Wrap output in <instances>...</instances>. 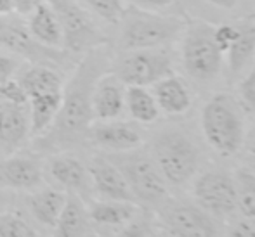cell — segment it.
Here are the masks:
<instances>
[{
	"label": "cell",
	"instance_id": "obj_1",
	"mask_svg": "<svg viewBox=\"0 0 255 237\" xmlns=\"http://www.w3.org/2000/svg\"><path fill=\"white\" fill-rule=\"evenodd\" d=\"M111 68L106 52L98 49L87 50L85 57L78 61L75 75L63 90L61 107L45 137L37 141L40 151H54L70 147L87 137V132L94 120L92 92L98 80Z\"/></svg>",
	"mask_w": 255,
	"mask_h": 237
},
{
	"label": "cell",
	"instance_id": "obj_2",
	"mask_svg": "<svg viewBox=\"0 0 255 237\" xmlns=\"http://www.w3.org/2000/svg\"><path fill=\"white\" fill-rule=\"evenodd\" d=\"M120 50L158 49L170 44L184 30V23L175 16H161L139 7H125L120 16Z\"/></svg>",
	"mask_w": 255,
	"mask_h": 237
},
{
	"label": "cell",
	"instance_id": "obj_3",
	"mask_svg": "<svg viewBox=\"0 0 255 237\" xmlns=\"http://www.w3.org/2000/svg\"><path fill=\"white\" fill-rule=\"evenodd\" d=\"M108 159L120 170L135 203L149 208H160L168 201V187L151 154L132 149L125 153H111Z\"/></svg>",
	"mask_w": 255,
	"mask_h": 237
},
{
	"label": "cell",
	"instance_id": "obj_4",
	"mask_svg": "<svg viewBox=\"0 0 255 237\" xmlns=\"http://www.w3.org/2000/svg\"><path fill=\"white\" fill-rule=\"evenodd\" d=\"M202 130L208 146L221 156H233L242 149L245 141L243 118L231 95L217 94L205 104Z\"/></svg>",
	"mask_w": 255,
	"mask_h": 237
},
{
	"label": "cell",
	"instance_id": "obj_5",
	"mask_svg": "<svg viewBox=\"0 0 255 237\" xmlns=\"http://www.w3.org/2000/svg\"><path fill=\"white\" fill-rule=\"evenodd\" d=\"M151 158L167 185L174 187L188 184L200 164L198 147L181 130H163L154 135Z\"/></svg>",
	"mask_w": 255,
	"mask_h": 237
},
{
	"label": "cell",
	"instance_id": "obj_6",
	"mask_svg": "<svg viewBox=\"0 0 255 237\" xmlns=\"http://www.w3.org/2000/svg\"><path fill=\"white\" fill-rule=\"evenodd\" d=\"M0 45L10 52L23 56L30 63L42 66L68 68L70 64L77 63V54L66 49L57 50V47H47L40 44L37 38H33L26 24L16 17H10V14L0 16Z\"/></svg>",
	"mask_w": 255,
	"mask_h": 237
},
{
	"label": "cell",
	"instance_id": "obj_7",
	"mask_svg": "<svg viewBox=\"0 0 255 237\" xmlns=\"http://www.w3.org/2000/svg\"><path fill=\"white\" fill-rule=\"evenodd\" d=\"M222 56L214 40V26L202 21L189 24L182 45V64L193 80L200 83L214 80L221 73Z\"/></svg>",
	"mask_w": 255,
	"mask_h": 237
},
{
	"label": "cell",
	"instance_id": "obj_8",
	"mask_svg": "<svg viewBox=\"0 0 255 237\" xmlns=\"http://www.w3.org/2000/svg\"><path fill=\"white\" fill-rule=\"evenodd\" d=\"M63 31V45L73 54L87 52L108 44L106 35L77 0H47Z\"/></svg>",
	"mask_w": 255,
	"mask_h": 237
},
{
	"label": "cell",
	"instance_id": "obj_9",
	"mask_svg": "<svg viewBox=\"0 0 255 237\" xmlns=\"http://www.w3.org/2000/svg\"><path fill=\"white\" fill-rule=\"evenodd\" d=\"M113 75L128 87H149L161 78L174 75V63L168 50H130L111 64Z\"/></svg>",
	"mask_w": 255,
	"mask_h": 237
},
{
	"label": "cell",
	"instance_id": "obj_10",
	"mask_svg": "<svg viewBox=\"0 0 255 237\" xmlns=\"http://www.w3.org/2000/svg\"><path fill=\"white\" fill-rule=\"evenodd\" d=\"M163 231L172 237H219L215 218L189 203H165L160 208Z\"/></svg>",
	"mask_w": 255,
	"mask_h": 237
},
{
	"label": "cell",
	"instance_id": "obj_11",
	"mask_svg": "<svg viewBox=\"0 0 255 237\" xmlns=\"http://www.w3.org/2000/svg\"><path fill=\"white\" fill-rule=\"evenodd\" d=\"M196 204L212 217H228L236 211L235 178L221 170L205 171L193 187Z\"/></svg>",
	"mask_w": 255,
	"mask_h": 237
},
{
	"label": "cell",
	"instance_id": "obj_12",
	"mask_svg": "<svg viewBox=\"0 0 255 237\" xmlns=\"http://www.w3.org/2000/svg\"><path fill=\"white\" fill-rule=\"evenodd\" d=\"M91 175L92 187L98 190V194L108 201H127L135 203L134 194L130 192L124 175L120 173L117 166L108 159L106 156H98L91 161L87 166Z\"/></svg>",
	"mask_w": 255,
	"mask_h": 237
},
{
	"label": "cell",
	"instance_id": "obj_13",
	"mask_svg": "<svg viewBox=\"0 0 255 237\" xmlns=\"http://www.w3.org/2000/svg\"><path fill=\"white\" fill-rule=\"evenodd\" d=\"M30 134L28 106H17L0 99V154H10Z\"/></svg>",
	"mask_w": 255,
	"mask_h": 237
},
{
	"label": "cell",
	"instance_id": "obj_14",
	"mask_svg": "<svg viewBox=\"0 0 255 237\" xmlns=\"http://www.w3.org/2000/svg\"><path fill=\"white\" fill-rule=\"evenodd\" d=\"M87 137L96 146L103 147L111 153H125V151L137 149L142 144V135L137 127L124 121H111L91 127Z\"/></svg>",
	"mask_w": 255,
	"mask_h": 237
},
{
	"label": "cell",
	"instance_id": "obj_15",
	"mask_svg": "<svg viewBox=\"0 0 255 237\" xmlns=\"http://www.w3.org/2000/svg\"><path fill=\"white\" fill-rule=\"evenodd\" d=\"M125 109L124 83L115 75H103L92 92V111L94 118L103 121L117 120Z\"/></svg>",
	"mask_w": 255,
	"mask_h": 237
},
{
	"label": "cell",
	"instance_id": "obj_16",
	"mask_svg": "<svg viewBox=\"0 0 255 237\" xmlns=\"http://www.w3.org/2000/svg\"><path fill=\"white\" fill-rule=\"evenodd\" d=\"M42 184V168L31 158H9L0 161V187L35 189Z\"/></svg>",
	"mask_w": 255,
	"mask_h": 237
},
{
	"label": "cell",
	"instance_id": "obj_17",
	"mask_svg": "<svg viewBox=\"0 0 255 237\" xmlns=\"http://www.w3.org/2000/svg\"><path fill=\"white\" fill-rule=\"evenodd\" d=\"M153 97L156 100L160 111L172 116L184 114L191 107V94L184 81L175 75L161 78L153 85Z\"/></svg>",
	"mask_w": 255,
	"mask_h": 237
},
{
	"label": "cell",
	"instance_id": "obj_18",
	"mask_svg": "<svg viewBox=\"0 0 255 237\" xmlns=\"http://www.w3.org/2000/svg\"><path fill=\"white\" fill-rule=\"evenodd\" d=\"M49 171H51L54 180L59 182L68 190H73L75 194H82V196L91 194L92 180L89 170L75 158H52L51 163H49Z\"/></svg>",
	"mask_w": 255,
	"mask_h": 237
},
{
	"label": "cell",
	"instance_id": "obj_19",
	"mask_svg": "<svg viewBox=\"0 0 255 237\" xmlns=\"http://www.w3.org/2000/svg\"><path fill=\"white\" fill-rule=\"evenodd\" d=\"M19 85L26 92L28 99L35 95L45 94H61L63 92V78L51 66H42V64H33L31 68L21 71Z\"/></svg>",
	"mask_w": 255,
	"mask_h": 237
},
{
	"label": "cell",
	"instance_id": "obj_20",
	"mask_svg": "<svg viewBox=\"0 0 255 237\" xmlns=\"http://www.w3.org/2000/svg\"><path fill=\"white\" fill-rule=\"evenodd\" d=\"M26 26L30 30V33L33 35V38H37L40 44L47 45V47H59V45H63L61 24L49 3L42 2L31 10Z\"/></svg>",
	"mask_w": 255,
	"mask_h": 237
},
{
	"label": "cell",
	"instance_id": "obj_21",
	"mask_svg": "<svg viewBox=\"0 0 255 237\" xmlns=\"http://www.w3.org/2000/svg\"><path fill=\"white\" fill-rule=\"evenodd\" d=\"M56 237H85L89 231V211L75 192L66 196L59 218L56 222Z\"/></svg>",
	"mask_w": 255,
	"mask_h": 237
},
{
	"label": "cell",
	"instance_id": "obj_22",
	"mask_svg": "<svg viewBox=\"0 0 255 237\" xmlns=\"http://www.w3.org/2000/svg\"><path fill=\"white\" fill-rule=\"evenodd\" d=\"M61 99H63V92L61 94L35 95L28 99V104H30V109H28L30 134L33 137H40L51 128L61 107Z\"/></svg>",
	"mask_w": 255,
	"mask_h": 237
},
{
	"label": "cell",
	"instance_id": "obj_23",
	"mask_svg": "<svg viewBox=\"0 0 255 237\" xmlns=\"http://www.w3.org/2000/svg\"><path fill=\"white\" fill-rule=\"evenodd\" d=\"M137 213L139 208L135 206V203L106 199L92 204V208L89 210V218L99 225H106V227H124Z\"/></svg>",
	"mask_w": 255,
	"mask_h": 237
},
{
	"label": "cell",
	"instance_id": "obj_24",
	"mask_svg": "<svg viewBox=\"0 0 255 237\" xmlns=\"http://www.w3.org/2000/svg\"><path fill=\"white\" fill-rule=\"evenodd\" d=\"M26 203L35 220L40 222L45 227H56V222L63 211L64 203H66V196L63 192L47 189L30 196Z\"/></svg>",
	"mask_w": 255,
	"mask_h": 237
},
{
	"label": "cell",
	"instance_id": "obj_25",
	"mask_svg": "<svg viewBox=\"0 0 255 237\" xmlns=\"http://www.w3.org/2000/svg\"><path fill=\"white\" fill-rule=\"evenodd\" d=\"M229 71L233 75H238L245 70L250 59L255 54V26L250 23H243L238 26V37L231 44L228 52Z\"/></svg>",
	"mask_w": 255,
	"mask_h": 237
},
{
	"label": "cell",
	"instance_id": "obj_26",
	"mask_svg": "<svg viewBox=\"0 0 255 237\" xmlns=\"http://www.w3.org/2000/svg\"><path fill=\"white\" fill-rule=\"evenodd\" d=\"M125 107L139 123H154L160 116V107L146 87H128L125 90Z\"/></svg>",
	"mask_w": 255,
	"mask_h": 237
},
{
	"label": "cell",
	"instance_id": "obj_27",
	"mask_svg": "<svg viewBox=\"0 0 255 237\" xmlns=\"http://www.w3.org/2000/svg\"><path fill=\"white\" fill-rule=\"evenodd\" d=\"M236 210L247 218H255V173L249 168L235 171Z\"/></svg>",
	"mask_w": 255,
	"mask_h": 237
},
{
	"label": "cell",
	"instance_id": "obj_28",
	"mask_svg": "<svg viewBox=\"0 0 255 237\" xmlns=\"http://www.w3.org/2000/svg\"><path fill=\"white\" fill-rule=\"evenodd\" d=\"M92 12L98 14L101 19L111 24H118L120 16L124 12V0H84Z\"/></svg>",
	"mask_w": 255,
	"mask_h": 237
},
{
	"label": "cell",
	"instance_id": "obj_29",
	"mask_svg": "<svg viewBox=\"0 0 255 237\" xmlns=\"http://www.w3.org/2000/svg\"><path fill=\"white\" fill-rule=\"evenodd\" d=\"M151 232H153V220L148 213H144V215H135L113 237H149Z\"/></svg>",
	"mask_w": 255,
	"mask_h": 237
},
{
	"label": "cell",
	"instance_id": "obj_30",
	"mask_svg": "<svg viewBox=\"0 0 255 237\" xmlns=\"http://www.w3.org/2000/svg\"><path fill=\"white\" fill-rule=\"evenodd\" d=\"M0 237H33V234L19 217L0 215Z\"/></svg>",
	"mask_w": 255,
	"mask_h": 237
},
{
	"label": "cell",
	"instance_id": "obj_31",
	"mask_svg": "<svg viewBox=\"0 0 255 237\" xmlns=\"http://www.w3.org/2000/svg\"><path fill=\"white\" fill-rule=\"evenodd\" d=\"M238 94L243 109L247 113H255V64L249 71V75L243 78L242 83H240Z\"/></svg>",
	"mask_w": 255,
	"mask_h": 237
},
{
	"label": "cell",
	"instance_id": "obj_32",
	"mask_svg": "<svg viewBox=\"0 0 255 237\" xmlns=\"http://www.w3.org/2000/svg\"><path fill=\"white\" fill-rule=\"evenodd\" d=\"M0 99L7 100L10 104H17V106H28V95L19 85V81H3L0 85Z\"/></svg>",
	"mask_w": 255,
	"mask_h": 237
},
{
	"label": "cell",
	"instance_id": "obj_33",
	"mask_svg": "<svg viewBox=\"0 0 255 237\" xmlns=\"http://www.w3.org/2000/svg\"><path fill=\"white\" fill-rule=\"evenodd\" d=\"M236 37H238V26H233V24H222V26L214 28V40H215V44H217V47L222 54L228 52Z\"/></svg>",
	"mask_w": 255,
	"mask_h": 237
},
{
	"label": "cell",
	"instance_id": "obj_34",
	"mask_svg": "<svg viewBox=\"0 0 255 237\" xmlns=\"http://www.w3.org/2000/svg\"><path fill=\"white\" fill-rule=\"evenodd\" d=\"M228 237H255V218L243 217L229 229Z\"/></svg>",
	"mask_w": 255,
	"mask_h": 237
},
{
	"label": "cell",
	"instance_id": "obj_35",
	"mask_svg": "<svg viewBox=\"0 0 255 237\" xmlns=\"http://www.w3.org/2000/svg\"><path fill=\"white\" fill-rule=\"evenodd\" d=\"M135 7L144 10H161V9H168V7L179 5L181 0H130Z\"/></svg>",
	"mask_w": 255,
	"mask_h": 237
},
{
	"label": "cell",
	"instance_id": "obj_36",
	"mask_svg": "<svg viewBox=\"0 0 255 237\" xmlns=\"http://www.w3.org/2000/svg\"><path fill=\"white\" fill-rule=\"evenodd\" d=\"M17 61L12 59V57L9 56H0V85L3 83V81L10 80V77L14 75V71L17 70Z\"/></svg>",
	"mask_w": 255,
	"mask_h": 237
},
{
	"label": "cell",
	"instance_id": "obj_37",
	"mask_svg": "<svg viewBox=\"0 0 255 237\" xmlns=\"http://www.w3.org/2000/svg\"><path fill=\"white\" fill-rule=\"evenodd\" d=\"M14 10L19 14H31V10L42 3V0H12Z\"/></svg>",
	"mask_w": 255,
	"mask_h": 237
},
{
	"label": "cell",
	"instance_id": "obj_38",
	"mask_svg": "<svg viewBox=\"0 0 255 237\" xmlns=\"http://www.w3.org/2000/svg\"><path fill=\"white\" fill-rule=\"evenodd\" d=\"M243 144H245L249 154H255V125L252 127V130L245 135V141H243Z\"/></svg>",
	"mask_w": 255,
	"mask_h": 237
},
{
	"label": "cell",
	"instance_id": "obj_39",
	"mask_svg": "<svg viewBox=\"0 0 255 237\" xmlns=\"http://www.w3.org/2000/svg\"><path fill=\"white\" fill-rule=\"evenodd\" d=\"M14 12L12 0H0V16H9Z\"/></svg>",
	"mask_w": 255,
	"mask_h": 237
},
{
	"label": "cell",
	"instance_id": "obj_40",
	"mask_svg": "<svg viewBox=\"0 0 255 237\" xmlns=\"http://www.w3.org/2000/svg\"><path fill=\"white\" fill-rule=\"evenodd\" d=\"M208 2L221 7V9H233L236 5V0H208Z\"/></svg>",
	"mask_w": 255,
	"mask_h": 237
},
{
	"label": "cell",
	"instance_id": "obj_41",
	"mask_svg": "<svg viewBox=\"0 0 255 237\" xmlns=\"http://www.w3.org/2000/svg\"><path fill=\"white\" fill-rule=\"evenodd\" d=\"M7 203H9V197H7V194L0 189V210H3V208L7 206Z\"/></svg>",
	"mask_w": 255,
	"mask_h": 237
},
{
	"label": "cell",
	"instance_id": "obj_42",
	"mask_svg": "<svg viewBox=\"0 0 255 237\" xmlns=\"http://www.w3.org/2000/svg\"><path fill=\"white\" fill-rule=\"evenodd\" d=\"M247 168L252 170L255 173V154H249V159H247Z\"/></svg>",
	"mask_w": 255,
	"mask_h": 237
},
{
	"label": "cell",
	"instance_id": "obj_43",
	"mask_svg": "<svg viewBox=\"0 0 255 237\" xmlns=\"http://www.w3.org/2000/svg\"><path fill=\"white\" fill-rule=\"evenodd\" d=\"M149 237H172L170 234H168V232H165V231H158V232H151V236Z\"/></svg>",
	"mask_w": 255,
	"mask_h": 237
}]
</instances>
